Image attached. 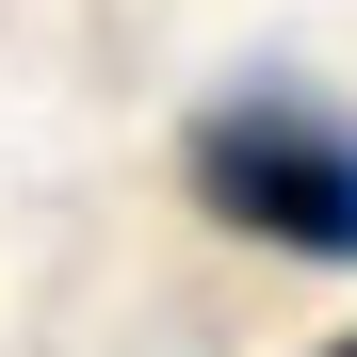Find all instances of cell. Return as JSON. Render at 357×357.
Here are the masks:
<instances>
[{"label":"cell","mask_w":357,"mask_h":357,"mask_svg":"<svg viewBox=\"0 0 357 357\" xmlns=\"http://www.w3.org/2000/svg\"><path fill=\"white\" fill-rule=\"evenodd\" d=\"M325 357H357V325H341V341H325Z\"/></svg>","instance_id":"obj_2"},{"label":"cell","mask_w":357,"mask_h":357,"mask_svg":"<svg viewBox=\"0 0 357 357\" xmlns=\"http://www.w3.org/2000/svg\"><path fill=\"white\" fill-rule=\"evenodd\" d=\"M178 178L244 227V244H292V260H357V114L341 98H211L195 146H178Z\"/></svg>","instance_id":"obj_1"}]
</instances>
